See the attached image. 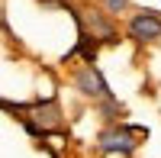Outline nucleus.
<instances>
[{"label":"nucleus","mask_w":161,"mask_h":158,"mask_svg":"<svg viewBox=\"0 0 161 158\" xmlns=\"http://www.w3.org/2000/svg\"><path fill=\"white\" fill-rule=\"evenodd\" d=\"M129 39H136V42H155V39H161V16L152 10L145 13H136V16L129 20Z\"/></svg>","instance_id":"3"},{"label":"nucleus","mask_w":161,"mask_h":158,"mask_svg":"<svg viewBox=\"0 0 161 158\" xmlns=\"http://www.w3.org/2000/svg\"><path fill=\"white\" fill-rule=\"evenodd\" d=\"M74 87H77L84 97H90V100H110V97H113L106 77L93 68V65H84V68L74 71Z\"/></svg>","instance_id":"2"},{"label":"nucleus","mask_w":161,"mask_h":158,"mask_svg":"<svg viewBox=\"0 0 161 158\" xmlns=\"http://www.w3.org/2000/svg\"><path fill=\"white\" fill-rule=\"evenodd\" d=\"M103 3H106V10H110V13H123V10L129 7V0H103Z\"/></svg>","instance_id":"5"},{"label":"nucleus","mask_w":161,"mask_h":158,"mask_svg":"<svg viewBox=\"0 0 161 158\" xmlns=\"http://www.w3.org/2000/svg\"><path fill=\"white\" fill-rule=\"evenodd\" d=\"M139 139H145V129L136 126H110L100 133V152H110V155H129L139 149Z\"/></svg>","instance_id":"1"},{"label":"nucleus","mask_w":161,"mask_h":158,"mask_svg":"<svg viewBox=\"0 0 161 158\" xmlns=\"http://www.w3.org/2000/svg\"><path fill=\"white\" fill-rule=\"evenodd\" d=\"M87 23H90V29H93V39H100V42H116V29H113V23L106 20L103 13L90 10L87 13Z\"/></svg>","instance_id":"4"}]
</instances>
